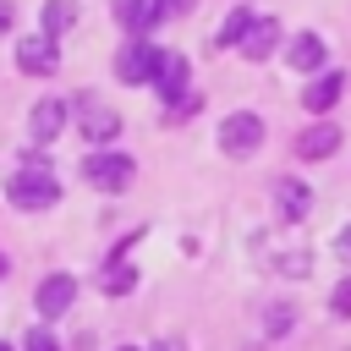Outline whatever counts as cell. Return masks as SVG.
<instances>
[{"label": "cell", "instance_id": "6", "mask_svg": "<svg viewBox=\"0 0 351 351\" xmlns=\"http://www.w3.org/2000/svg\"><path fill=\"white\" fill-rule=\"evenodd\" d=\"M33 302H38L44 318H60V313H71V302H77V280H71V274H44Z\"/></svg>", "mask_w": 351, "mask_h": 351}, {"label": "cell", "instance_id": "8", "mask_svg": "<svg viewBox=\"0 0 351 351\" xmlns=\"http://www.w3.org/2000/svg\"><path fill=\"white\" fill-rule=\"evenodd\" d=\"M340 93H346V71H318V77L307 82L302 104H307L313 115H324V110H335V104H340Z\"/></svg>", "mask_w": 351, "mask_h": 351}, {"label": "cell", "instance_id": "18", "mask_svg": "<svg viewBox=\"0 0 351 351\" xmlns=\"http://www.w3.org/2000/svg\"><path fill=\"white\" fill-rule=\"evenodd\" d=\"M247 27H252V11H247V5H236V11L225 16V27L214 33V49H230V44H241V38H247Z\"/></svg>", "mask_w": 351, "mask_h": 351}, {"label": "cell", "instance_id": "3", "mask_svg": "<svg viewBox=\"0 0 351 351\" xmlns=\"http://www.w3.org/2000/svg\"><path fill=\"white\" fill-rule=\"evenodd\" d=\"M258 143H263V115L236 110V115H225V121H219V148H225V154H236V159H241V154H252Z\"/></svg>", "mask_w": 351, "mask_h": 351}, {"label": "cell", "instance_id": "13", "mask_svg": "<svg viewBox=\"0 0 351 351\" xmlns=\"http://www.w3.org/2000/svg\"><path fill=\"white\" fill-rule=\"evenodd\" d=\"M274 197H280V219H291V225H296V219H307V208H313V192H307L302 181H291V176L274 186Z\"/></svg>", "mask_w": 351, "mask_h": 351}, {"label": "cell", "instance_id": "16", "mask_svg": "<svg viewBox=\"0 0 351 351\" xmlns=\"http://www.w3.org/2000/svg\"><path fill=\"white\" fill-rule=\"evenodd\" d=\"M137 285V269L132 263H121V258H110L104 269H99V291H110V296H126Z\"/></svg>", "mask_w": 351, "mask_h": 351}, {"label": "cell", "instance_id": "21", "mask_svg": "<svg viewBox=\"0 0 351 351\" xmlns=\"http://www.w3.org/2000/svg\"><path fill=\"white\" fill-rule=\"evenodd\" d=\"M22 351H60V346H55V340H49V335H44V329H33V335H27V346H22Z\"/></svg>", "mask_w": 351, "mask_h": 351}, {"label": "cell", "instance_id": "20", "mask_svg": "<svg viewBox=\"0 0 351 351\" xmlns=\"http://www.w3.org/2000/svg\"><path fill=\"white\" fill-rule=\"evenodd\" d=\"M329 313H335V318H351V274L335 285V296H329Z\"/></svg>", "mask_w": 351, "mask_h": 351}, {"label": "cell", "instance_id": "23", "mask_svg": "<svg viewBox=\"0 0 351 351\" xmlns=\"http://www.w3.org/2000/svg\"><path fill=\"white\" fill-rule=\"evenodd\" d=\"M280 269H285V274H307V258H302V252H291V258H285Z\"/></svg>", "mask_w": 351, "mask_h": 351}, {"label": "cell", "instance_id": "28", "mask_svg": "<svg viewBox=\"0 0 351 351\" xmlns=\"http://www.w3.org/2000/svg\"><path fill=\"white\" fill-rule=\"evenodd\" d=\"M0 351H11V346H0Z\"/></svg>", "mask_w": 351, "mask_h": 351}, {"label": "cell", "instance_id": "22", "mask_svg": "<svg viewBox=\"0 0 351 351\" xmlns=\"http://www.w3.org/2000/svg\"><path fill=\"white\" fill-rule=\"evenodd\" d=\"M280 329H291V307H274V318H269V335H280Z\"/></svg>", "mask_w": 351, "mask_h": 351}, {"label": "cell", "instance_id": "24", "mask_svg": "<svg viewBox=\"0 0 351 351\" xmlns=\"http://www.w3.org/2000/svg\"><path fill=\"white\" fill-rule=\"evenodd\" d=\"M335 247H340V258H351V225L340 230V241H335Z\"/></svg>", "mask_w": 351, "mask_h": 351}, {"label": "cell", "instance_id": "15", "mask_svg": "<svg viewBox=\"0 0 351 351\" xmlns=\"http://www.w3.org/2000/svg\"><path fill=\"white\" fill-rule=\"evenodd\" d=\"M115 22L126 33H148L154 27V0H115Z\"/></svg>", "mask_w": 351, "mask_h": 351}, {"label": "cell", "instance_id": "9", "mask_svg": "<svg viewBox=\"0 0 351 351\" xmlns=\"http://www.w3.org/2000/svg\"><path fill=\"white\" fill-rule=\"evenodd\" d=\"M280 49V22L274 16H252V27H247V38H241V55L247 60H269Z\"/></svg>", "mask_w": 351, "mask_h": 351}, {"label": "cell", "instance_id": "17", "mask_svg": "<svg viewBox=\"0 0 351 351\" xmlns=\"http://www.w3.org/2000/svg\"><path fill=\"white\" fill-rule=\"evenodd\" d=\"M71 22H77V0H44V27H38V33L60 38Z\"/></svg>", "mask_w": 351, "mask_h": 351}, {"label": "cell", "instance_id": "5", "mask_svg": "<svg viewBox=\"0 0 351 351\" xmlns=\"http://www.w3.org/2000/svg\"><path fill=\"white\" fill-rule=\"evenodd\" d=\"M159 55H165V49H154V44L132 38V44L115 55V77H121V82H154V71H159Z\"/></svg>", "mask_w": 351, "mask_h": 351}, {"label": "cell", "instance_id": "14", "mask_svg": "<svg viewBox=\"0 0 351 351\" xmlns=\"http://www.w3.org/2000/svg\"><path fill=\"white\" fill-rule=\"evenodd\" d=\"M60 126H66V104H60V99H44V104H33V137H38V143L60 137Z\"/></svg>", "mask_w": 351, "mask_h": 351}, {"label": "cell", "instance_id": "12", "mask_svg": "<svg viewBox=\"0 0 351 351\" xmlns=\"http://www.w3.org/2000/svg\"><path fill=\"white\" fill-rule=\"evenodd\" d=\"M285 60H291L296 71H324V38H318V33H296V38L285 44Z\"/></svg>", "mask_w": 351, "mask_h": 351}, {"label": "cell", "instance_id": "7", "mask_svg": "<svg viewBox=\"0 0 351 351\" xmlns=\"http://www.w3.org/2000/svg\"><path fill=\"white\" fill-rule=\"evenodd\" d=\"M77 121H82V137H88V143H110V137L121 132V115H115L110 104H93V99L77 104Z\"/></svg>", "mask_w": 351, "mask_h": 351}, {"label": "cell", "instance_id": "27", "mask_svg": "<svg viewBox=\"0 0 351 351\" xmlns=\"http://www.w3.org/2000/svg\"><path fill=\"white\" fill-rule=\"evenodd\" d=\"M5 269H11V263H5V258H0V274H5Z\"/></svg>", "mask_w": 351, "mask_h": 351}, {"label": "cell", "instance_id": "26", "mask_svg": "<svg viewBox=\"0 0 351 351\" xmlns=\"http://www.w3.org/2000/svg\"><path fill=\"white\" fill-rule=\"evenodd\" d=\"M154 351H181V346H176V340H165V346H154Z\"/></svg>", "mask_w": 351, "mask_h": 351}, {"label": "cell", "instance_id": "19", "mask_svg": "<svg viewBox=\"0 0 351 351\" xmlns=\"http://www.w3.org/2000/svg\"><path fill=\"white\" fill-rule=\"evenodd\" d=\"M197 0H154V22H176V16H186Z\"/></svg>", "mask_w": 351, "mask_h": 351}, {"label": "cell", "instance_id": "25", "mask_svg": "<svg viewBox=\"0 0 351 351\" xmlns=\"http://www.w3.org/2000/svg\"><path fill=\"white\" fill-rule=\"evenodd\" d=\"M11 16H16V11H11V0H0V33L11 27Z\"/></svg>", "mask_w": 351, "mask_h": 351}, {"label": "cell", "instance_id": "10", "mask_svg": "<svg viewBox=\"0 0 351 351\" xmlns=\"http://www.w3.org/2000/svg\"><path fill=\"white\" fill-rule=\"evenodd\" d=\"M154 88L165 93V104L176 110L186 99V60L181 55H159V71H154Z\"/></svg>", "mask_w": 351, "mask_h": 351}, {"label": "cell", "instance_id": "2", "mask_svg": "<svg viewBox=\"0 0 351 351\" xmlns=\"http://www.w3.org/2000/svg\"><path fill=\"white\" fill-rule=\"evenodd\" d=\"M82 176H88V186H99V192H121V186H132L137 165H132V154L99 148V154H88V159H82Z\"/></svg>", "mask_w": 351, "mask_h": 351}, {"label": "cell", "instance_id": "11", "mask_svg": "<svg viewBox=\"0 0 351 351\" xmlns=\"http://www.w3.org/2000/svg\"><path fill=\"white\" fill-rule=\"evenodd\" d=\"M335 148H340V126H335V121H318V126H307V132L296 137V154H302V159H329Z\"/></svg>", "mask_w": 351, "mask_h": 351}, {"label": "cell", "instance_id": "4", "mask_svg": "<svg viewBox=\"0 0 351 351\" xmlns=\"http://www.w3.org/2000/svg\"><path fill=\"white\" fill-rule=\"evenodd\" d=\"M16 66H22L27 77H49V71H60V44H55L49 33H27V38L16 44Z\"/></svg>", "mask_w": 351, "mask_h": 351}, {"label": "cell", "instance_id": "29", "mask_svg": "<svg viewBox=\"0 0 351 351\" xmlns=\"http://www.w3.org/2000/svg\"><path fill=\"white\" fill-rule=\"evenodd\" d=\"M126 351H132V346H126Z\"/></svg>", "mask_w": 351, "mask_h": 351}, {"label": "cell", "instance_id": "1", "mask_svg": "<svg viewBox=\"0 0 351 351\" xmlns=\"http://www.w3.org/2000/svg\"><path fill=\"white\" fill-rule=\"evenodd\" d=\"M5 197H11L16 208H49V203L60 197V181H55L49 170H38V165H22V170L5 181Z\"/></svg>", "mask_w": 351, "mask_h": 351}]
</instances>
